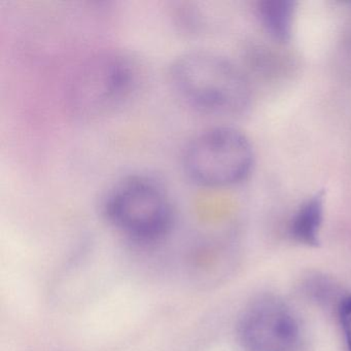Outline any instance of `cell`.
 Wrapping results in <instances>:
<instances>
[{
    "label": "cell",
    "instance_id": "obj_6",
    "mask_svg": "<svg viewBox=\"0 0 351 351\" xmlns=\"http://www.w3.org/2000/svg\"><path fill=\"white\" fill-rule=\"evenodd\" d=\"M324 215V194L318 192L308 198L293 215L289 228L291 239L303 245H317Z\"/></svg>",
    "mask_w": 351,
    "mask_h": 351
},
{
    "label": "cell",
    "instance_id": "obj_3",
    "mask_svg": "<svg viewBox=\"0 0 351 351\" xmlns=\"http://www.w3.org/2000/svg\"><path fill=\"white\" fill-rule=\"evenodd\" d=\"M254 165L250 138L231 127H215L193 137L182 154V166L201 186L221 188L245 180Z\"/></svg>",
    "mask_w": 351,
    "mask_h": 351
},
{
    "label": "cell",
    "instance_id": "obj_8",
    "mask_svg": "<svg viewBox=\"0 0 351 351\" xmlns=\"http://www.w3.org/2000/svg\"><path fill=\"white\" fill-rule=\"evenodd\" d=\"M339 317L346 339L348 351H351V295L341 300L339 304Z\"/></svg>",
    "mask_w": 351,
    "mask_h": 351
},
{
    "label": "cell",
    "instance_id": "obj_2",
    "mask_svg": "<svg viewBox=\"0 0 351 351\" xmlns=\"http://www.w3.org/2000/svg\"><path fill=\"white\" fill-rule=\"evenodd\" d=\"M104 213L119 231L138 241L161 239L173 223L167 191L145 176H129L114 184L104 198Z\"/></svg>",
    "mask_w": 351,
    "mask_h": 351
},
{
    "label": "cell",
    "instance_id": "obj_5",
    "mask_svg": "<svg viewBox=\"0 0 351 351\" xmlns=\"http://www.w3.org/2000/svg\"><path fill=\"white\" fill-rule=\"evenodd\" d=\"M238 335L245 351H293L299 343V324L282 300L262 295L244 310Z\"/></svg>",
    "mask_w": 351,
    "mask_h": 351
},
{
    "label": "cell",
    "instance_id": "obj_1",
    "mask_svg": "<svg viewBox=\"0 0 351 351\" xmlns=\"http://www.w3.org/2000/svg\"><path fill=\"white\" fill-rule=\"evenodd\" d=\"M176 93L189 106L207 114H237L250 100L247 80L229 59L209 51H191L169 67Z\"/></svg>",
    "mask_w": 351,
    "mask_h": 351
},
{
    "label": "cell",
    "instance_id": "obj_7",
    "mask_svg": "<svg viewBox=\"0 0 351 351\" xmlns=\"http://www.w3.org/2000/svg\"><path fill=\"white\" fill-rule=\"evenodd\" d=\"M258 17L266 32L275 40H291L295 24V3L291 0H265L258 3Z\"/></svg>",
    "mask_w": 351,
    "mask_h": 351
},
{
    "label": "cell",
    "instance_id": "obj_4",
    "mask_svg": "<svg viewBox=\"0 0 351 351\" xmlns=\"http://www.w3.org/2000/svg\"><path fill=\"white\" fill-rule=\"evenodd\" d=\"M138 64L125 53L110 52L88 61L71 85V101L80 116H101L122 106L136 90Z\"/></svg>",
    "mask_w": 351,
    "mask_h": 351
}]
</instances>
